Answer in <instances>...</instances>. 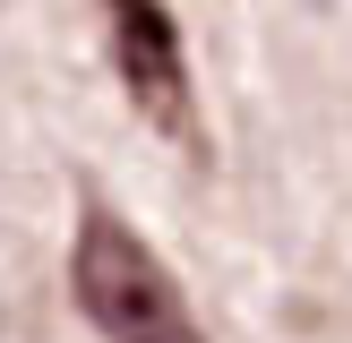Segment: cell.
I'll return each mask as SVG.
<instances>
[{
  "label": "cell",
  "instance_id": "obj_1",
  "mask_svg": "<svg viewBox=\"0 0 352 343\" xmlns=\"http://www.w3.org/2000/svg\"><path fill=\"white\" fill-rule=\"evenodd\" d=\"M69 292L95 318L103 343H206V326L189 318L172 266L112 215L103 198L78 206V249H69Z\"/></svg>",
  "mask_w": 352,
  "mask_h": 343
},
{
  "label": "cell",
  "instance_id": "obj_2",
  "mask_svg": "<svg viewBox=\"0 0 352 343\" xmlns=\"http://www.w3.org/2000/svg\"><path fill=\"white\" fill-rule=\"evenodd\" d=\"M103 26H112V69L129 86V103L155 120L164 137L198 146V103H189V51L172 26L164 0H103Z\"/></svg>",
  "mask_w": 352,
  "mask_h": 343
}]
</instances>
